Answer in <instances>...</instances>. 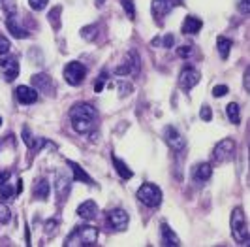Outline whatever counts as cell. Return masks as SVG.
Masks as SVG:
<instances>
[{
  "instance_id": "b9f144b4",
  "label": "cell",
  "mask_w": 250,
  "mask_h": 247,
  "mask_svg": "<svg viewBox=\"0 0 250 247\" xmlns=\"http://www.w3.org/2000/svg\"><path fill=\"white\" fill-rule=\"evenodd\" d=\"M55 226H57V221L45 222V232H47V234H49V232H53V230H55Z\"/></svg>"
},
{
  "instance_id": "6da1fadb",
  "label": "cell",
  "mask_w": 250,
  "mask_h": 247,
  "mask_svg": "<svg viewBox=\"0 0 250 247\" xmlns=\"http://www.w3.org/2000/svg\"><path fill=\"white\" fill-rule=\"evenodd\" d=\"M70 119H72V126H74L75 132L87 134L94 128L96 110L90 104H75L70 110Z\"/></svg>"
},
{
  "instance_id": "2e32d148",
  "label": "cell",
  "mask_w": 250,
  "mask_h": 247,
  "mask_svg": "<svg viewBox=\"0 0 250 247\" xmlns=\"http://www.w3.org/2000/svg\"><path fill=\"white\" fill-rule=\"evenodd\" d=\"M201 26H203L201 19L194 17V15H188L187 19H185V23H183V32L185 34H198L201 30Z\"/></svg>"
},
{
  "instance_id": "1f68e13d",
  "label": "cell",
  "mask_w": 250,
  "mask_h": 247,
  "mask_svg": "<svg viewBox=\"0 0 250 247\" xmlns=\"http://www.w3.org/2000/svg\"><path fill=\"white\" fill-rule=\"evenodd\" d=\"M47 2H49V0H28L30 8H32V10H36V12H40V10H43V8L47 6Z\"/></svg>"
},
{
  "instance_id": "4fadbf2b",
  "label": "cell",
  "mask_w": 250,
  "mask_h": 247,
  "mask_svg": "<svg viewBox=\"0 0 250 247\" xmlns=\"http://www.w3.org/2000/svg\"><path fill=\"white\" fill-rule=\"evenodd\" d=\"M6 28L12 32L13 38H19V40L28 38V32L17 23V13H15V15H6Z\"/></svg>"
},
{
  "instance_id": "f35d334b",
  "label": "cell",
  "mask_w": 250,
  "mask_h": 247,
  "mask_svg": "<svg viewBox=\"0 0 250 247\" xmlns=\"http://www.w3.org/2000/svg\"><path fill=\"white\" fill-rule=\"evenodd\" d=\"M175 44V38L171 36V34H167V36L164 38V48H171Z\"/></svg>"
},
{
  "instance_id": "44dd1931",
  "label": "cell",
  "mask_w": 250,
  "mask_h": 247,
  "mask_svg": "<svg viewBox=\"0 0 250 247\" xmlns=\"http://www.w3.org/2000/svg\"><path fill=\"white\" fill-rule=\"evenodd\" d=\"M130 59L132 61H125L123 66H119L117 70H115V74L119 75H128L134 68H136V64H138V57H136V53H130Z\"/></svg>"
},
{
  "instance_id": "836d02e7",
  "label": "cell",
  "mask_w": 250,
  "mask_h": 247,
  "mask_svg": "<svg viewBox=\"0 0 250 247\" xmlns=\"http://www.w3.org/2000/svg\"><path fill=\"white\" fill-rule=\"evenodd\" d=\"M228 95V87L226 85H214L213 87V97L214 99H220V97H224Z\"/></svg>"
},
{
  "instance_id": "f6af8a7d",
  "label": "cell",
  "mask_w": 250,
  "mask_h": 247,
  "mask_svg": "<svg viewBox=\"0 0 250 247\" xmlns=\"http://www.w3.org/2000/svg\"><path fill=\"white\" fill-rule=\"evenodd\" d=\"M0 124H2V117H0Z\"/></svg>"
},
{
  "instance_id": "5bb4252c",
  "label": "cell",
  "mask_w": 250,
  "mask_h": 247,
  "mask_svg": "<svg viewBox=\"0 0 250 247\" xmlns=\"http://www.w3.org/2000/svg\"><path fill=\"white\" fill-rule=\"evenodd\" d=\"M77 215H79L81 219H85V221L96 219V215H98V206H96V202H92V200L83 202V204L77 208Z\"/></svg>"
},
{
  "instance_id": "d6986e66",
  "label": "cell",
  "mask_w": 250,
  "mask_h": 247,
  "mask_svg": "<svg viewBox=\"0 0 250 247\" xmlns=\"http://www.w3.org/2000/svg\"><path fill=\"white\" fill-rule=\"evenodd\" d=\"M49 191H51V185L47 179H40L36 185H34V197L38 198V200H47V197H49Z\"/></svg>"
},
{
  "instance_id": "83f0119b",
  "label": "cell",
  "mask_w": 250,
  "mask_h": 247,
  "mask_svg": "<svg viewBox=\"0 0 250 247\" xmlns=\"http://www.w3.org/2000/svg\"><path fill=\"white\" fill-rule=\"evenodd\" d=\"M10 221H12V210L6 204H0V222L6 224V222Z\"/></svg>"
},
{
  "instance_id": "3957f363",
  "label": "cell",
  "mask_w": 250,
  "mask_h": 247,
  "mask_svg": "<svg viewBox=\"0 0 250 247\" xmlns=\"http://www.w3.org/2000/svg\"><path fill=\"white\" fill-rule=\"evenodd\" d=\"M138 200L147 208H158L162 204V191L154 183H145L138 189Z\"/></svg>"
},
{
  "instance_id": "ac0fdd59",
  "label": "cell",
  "mask_w": 250,
  "mask_h": 247,
  "mask_svg": "<svg viewBox=\"0 0 250 247\" xmlns=\"http://www.w3.org/2000/svg\"><path fill=\"white\" fill-rule=\"evenodd\" d=\"M68 166H72V170H74V179L75 181H85V183H88V185H94V181H92V177L88 175L79 164H75V162L68 161Z\"/></svg>"
},
{
  "instance_id": "d6a6232c",
  "label": "cell",
  "mask_w": 250,
  "mask_h": 247,
  "mask_svg": "<svg viewBox=\"0 0 250 247\" xmlns=\"http://www.w3.org/2000/svg\"><path fill=\"white\" fill-rule=\"evenodd\" d=\"M10 48H12L10 40H6V36H0V57L6 55V53L10 51Z\"/></svg>"
},
{
  "instance_id": "603a6c76",
  "label": "cell",
  "mask_w": 250,
  "mask_h": 247,
  "mask_svg": "<svg viewBox=\"0 0 250 247\" xmlns=\"http://www.w3.org/2000/svg\"><path fill=\"white\" fill-rule=\"evenodd\" d=\"M23 142H25L30 149H36V151L45 144L43 140H34V136H32V134H30V130H28V126L23 128Z\"/></svg>"
},
{
  "instance_id": "30bf717a",
  "label": "cell",
  "mask_w": 250,
  "mask_h": 247,
  "mask_svg": "<svg viewBox=\"0 0 250 247\" xmlns=\"http://www.w3.org/2000/svg\"><path fill=\"white\" fill-rule=\"evenodd\" d=\"M0 72L4 74V79L6 81H13L17 74H19V62L13 57H8V59H0Z\"/></svg>"
},
{
  "instance_id": "ab89813d",
  "label": "cell",
  "mask_w": 250,
  "mask_h": 247,
  "mask_svg": "<svg viewBox=\"0 0 250 247\" xmlns=\"http://www.w3.org/2000/svg\"><path fill=\"white\" fill-rule=\"evenodd\" d=\"M132 91V85L130 83H121V97H125Z\"/></svg>"
},
{
  "instance_id": "9c48e42d",
  "label": "cell",
  "mask_w": 250,
  "mask_h": 247,
  "mask_svg": "<svg viewBox=\"0 0 250 247\" xmlns=\"http://www.w3.org/2000/svg\"><path fill=\"white\" fill-rule=\"evenodd\" d=\"M164 140L173 151H183L185 149V138L177 132L175 126H166L164 128Z\"/></svg>"
},
{
  "instance_id": "52a82bcc",
  "label": "cell",
  "mask_w": 250,
  "mask_h": 247,
  "mask_svg": "<svg viewBox=\"0 0 250 247\" xmlns=\"http://www.w3.org/2000/svg\"><path fill=\"white\" fill-rule=\"evenodd\" d=\"M200 77L201 75L196 68L187 66V68H183V72L179 75V85H181V89H185V91H190V89H194V87L200 83Z\"/></svg>"
},
{
  "instance_id": "60d3db41",
  "label": "cell",
  "mask_w": 250,
  "mask_h": 247,
  "mask_svg": "<svg viewBox=\"0 0 250 247\" xmlns=\"http://www.w3.org/2000/svg\"><path fill=\"white\" fill-rule=\"evenodd\" d=\"M8 179H10V172H8V170H2V172H0V185L6 183Z\"/></svg>"
},
{
  "instance_id": "7402d4cb",
  "label": "cell",
  "mask_w": 250,
  "mask_h": 247,
  "mask_svg": "<svg viewBox=\"0 0 250 247\" xmlns=\"http://www.w3.org/2000/svg\"><path fill=\"white\" fill-rule=\"evenodd\" d=\"M216 48H218L220 57H222V59H228V55H229V51H231V40L226 36H220L216 40Z\"/></svg>"
},
{
  "instance_id": "7c38bea8",
  "label": "cell",
  "mask_w": 250,
  "mask_h": 247,
  "mask_svg": "<svg viewBox=\"0 0 250 247\" xmlns=\"http://www.w3.org/2000/svg\"><path fill=\"white\" fill-rule=\"evenodd\" d=\"M32 83H34V87H36V91L45 93V95H53V91H55V85H53L51 77L49 75H45V74L32 75Z\"/></svg>"
},
{
  "instance_id": "ffe728a7",
  "label": "cell",
  "mask_w": 250,
  "mask_h": 247,
  "mask_svg": "<svg viewBox=\"0 0 250 247\" xmlns=\"http://www.w3.org/2000/svg\"><path fill=\"white\" fill-rule=\"evenodd\" d=\"M113 164H115V170H117V173L123 177V179H130L134 173H132V170L128 168V164H126L125 161H121V159H117V157H113Z\"/></svg>"
},
{
  "instance_id": "d590c367",
  "label": "cell",
  "mask_w": 250,
  "mask_h": 247,
  "mask_svg": "<svg viewBox=\"0 0 250 247\" xmlns=\"http://www.w3.org/2000/svg\"><path fill=\"white\" fill-rule=\"evenodd\" d=\"M190 53H192V48H190V46H181V48L177 49V55H179V57H183V59L190 57Z\"/></svg>"
},
{
  "instance_id": "e575fe53",
  "label": "cell",
  "mask_w": 250,
  "mask_h": 247,
  "mask_svg": "<svg viewBox=\"0 0 250 247\" xmlns=\"http://www.w3.org/2000/svg\"><path fill=\"white\" fill-rule=\"evenodd\" d=\"M200 115H201V119H203V121H207V123L213 119V113H211V108H209V106H201Z\"/></svg>"
},
{
  "instance_id": "8992f818",
  "label": "cell",
  "mask_w": 250,
  "mask_h": 247,
  "mask_svg": "<svg viewBox=\"0 0 250 247\" xmlns=\"http://www.w3.org/2000/svg\"><path fill=\"white\" fill-rule=\"evenodd\" d=\"M233 153H235V142L231 138H226V140L216 144V148L213 151V157L216 162H226L233 157Z\"/></svg>"
},
{
  "instance_id": "9a60e30c",
  "label": "cell",
  "mask_w": 250,
  "mask_h": 247,
  "mask_svg": "<svg viewBox=\"0 0 250 247\" xmlns=\"http://www.w3.org/2000/svg\"><path fill=\"white\" fill-rule=\"evenodd\" d=\"M160 232H162V244L164 246H181V240H179V236L169 228V224H166L164 222L162 226H160Z\"/></svg>"
},
{
  "instance_id": "4dcf8cb0",
  "label": "cell",
  "mask_w": 250,
  "mask_h": 247,
  "mask_svg": "<svg viewBox=\"0 0 250 247\" xmlns=\"http://www.w3.org/2000/svg\"><path fill=\"white\" fill-rule=\"evenodd\" d=\"M59 13H61V8H59V6H57V8H55V10L49 13V23H53V26H55V28H59V26H61V21H59Z\"/></svg>"
},
{
  "instance_id": "ba28073f",
  "label": "cell",
  "mask_w": 250,
  "mask_h": 247,
  "mask_svg": "<svg viewBox=\"0 0 250 247\" xmlns=\"http://www.w3.org/2000/svg\"><path fill=\"white\" fill-rule=\"evenodd\" d=\"M128 221H130V217H128V213L125 210H111L107 213V222H109V226H111L113 230H117V232L126 230Z\"/></svg>"
},
{
  "instance_id": "484cf974",
  "label": "cell",
  "mask_w": 250,
  "mask_h": 247,
  "mask_svg": "<svg viewBox=\"0 0 250 247\" xmlns=\"http://www.w3.org/2000/svg\"><path fill=\"white\" fill-rule=\"evenodd\" d=\"M2 10H4V15H15L17 13L15 0H2Z\"/></svg>"
},
{
  "instance_id": "277c9868",
  "label": "cell",
  "mask_w": 250,
  "mask_h": 247,
  "mask_svg": "<svg viewBox=\"0 0 250 247\" xmlns=\"http://www.w3.org/2000/svg\"><path fill=\"white\" fill-rule=\"evenodd\" d=\"M231 234H233L237 244L249 242V226H247L243 208H235L233 213H231Z\"/></svg>"
},
{
  "instance_id": "f546056e",
  "label": "cell",
  "mask_w": 250,
  "mask_h": 247,
  "mask_svg": "<svg viewBox=\"0 0 250 247\" xmlns=\"http://www.w3.org/2000/svg\"><path fill=\"white\" fill-rule=\"evenodd\" d=\"M121 2H123V8L126 10L128 17H130V19H134V15H136V10H134V0H121Z\"/></svg>"
},
{
  "instance_id": "8d00e7d4",
  "label": "cell",
  "mask_w": 250,
  "mask_h": 247,
  "mask_svg": "<svg viewBox=\"0 0 250 247\" xmlns=\"http://www.w3.org/2000/svg\"><path fill=\"white\" fill-rule=\"evenodd\" d=\"M104 81H105V72H104V74L98 77V81L94 83V91H96V93H100L102 89H104Z\"/></svg>"
},
{
  "instance_id": "7bdbcfd3",
  "label": "cell",
  "mask_w": 250,
  "mask_h": 247,
  "mask_svg": "<svg viewBox=\"0 0 250 247\" xmlns=\"http://www.w3.org/2000/svg\"><path fill=\"white\" fill-rule=\"evenodd\" d=\"M21 191H23V181L19 179V181H17V191H15V193H21Z\"/></svg>"
},
{
  "instance_id": "74e56055",
  "label": "cell",
  "mask_w": 250,
  "mask_h": 247,
  "mask_svg": "<svg viewBox=\"0 0 250 247\" xmlns=\"http://www.w3.org/2000/svg\"><path fill=\"white\" fill-rule=\"evenodd\" d=\"M239 10L245 13V15H249L250 13V6H249V0H241V4H239Z\"/></svg>"
},
{
  "instance_id": "d4e9b609",
  "label": "cell",
  "mask_w": 250,
  "mask_h": 247,
  "mask_svg": "<svg viewBox=\"0 0 250 247\" xmlns=\"http://www.w3.org/2000/svg\"><path fill=\"white\" fill-rule=\"evenodd\" d=\"M68 187H70V179L66 175H59L57 177V193H59V197H64V191L68 193Z\"/></svg>"
},
{
  "instance_id": "8fae6325",
  "label": "cell",
  "mask_w": 250,
  "mask_h": 247,
  "mask_svg": "<svg viewBox=\"0 0 250 247\" xmlns=\"http://www.w3.org/2000/svg\"><path fill=\"white\" fill-rule=\"evenodd\" d=\"M15 97H17V100H19L21 104L30 106V104H34L38 100V93H36V89H32V87L21 85L15 89Z\"/></svg>"
},
{
  "instance_id": "5b68a950",
  "label": "cell",
  "mask_w": 250,
  "mask_h": 247,
  "mask_svg": "<svg viewBox=\"0 0 250 247\" xmlns=\"http://www.w3.org/2000/svg\"><path fill=\"white\" fill-rule=\"evenodd\" d=\"M85 77H87V68H85V64H81V62H77V61H72L64 66V79H66V83L77 87L85 81Z\"/></svg>"
},
{
  "instance_id": "7a4b0ae2",
  "label": "cell",
  "mask_w": 250,
  "mask_h": 247,
  "mask_svg": "<svg viewBox=\"0 0 250 247\" xmlns=\"http://www.w3.org/2000/svg\"><path fill=\"white\" fill-rule=\"evenodd\" d=\"M98 242V228L92 226V224H83V226H77L74 228L70 236L66 238V247H75V246H96Z\"/></svg>"
},
{
  "instance_id": "cb8c5ba5",
  "label": "cell",
  "mask_w": 250,
  "mask_h": 247,
  "mask_svg": "<svg viewBox=\"0 0 250 247\" xmlns=\"http://www.w3.org/2000/svg\"><path fill=\"white\" fill-rule=\"evenodd\" d=\"M226 113H228V119H229L231 123L239 124V121H241V113H239V106L235 104V102H231V104L226 106Z\"/></svg>"
},
{
  "instance_id": "ee69618b",
  "label": "cell",
  "mask_w": 250,
  "mask_h": 247,
  "mask_svg": "<svg viewBox=\"0 0 250 247\" xmlns=\"http://www.w3.org/2000/svg\"><path fill=\"white\" fill-rule=\"evenodd\" d=\"M245 87H247V91H249V68H247V74H245Z\"/></svg>"
},
{
  "instance_id": "f1b7e54d",
  "label": "cell",
  "mask_w": 250,
  "mask_h": 247,
  "mask_svg": "<svg viewBox=\"0 0 250 247\" xmlns=\"http://www.w3.org/2000/svg\"><path fill=\"white\" fill-rule=\"evenodd\" d=\"M0 197H2V198H12V197H15V191H13L12 185H10L8 181L0 185Z\"/></svg>"
},
{
  "instance_id": "e0dca14e",
  "label": "cell",
  "mask_w": 250,
  "mask_h": 247,
  "mask_svg": "<svg viewBox=\"0 0 250 247\" xmlns=\"http://www.w3.org/2000/svg\"><path fill=\"white\" fill-rule=\"evenodd\" d=\"M211 175H213V168H211L209 162H201L194 168V179L196 181H207Z\"/></svg>"
},
{
  "instance_id": "4316f807",
  "label": "cell",
  "mask_w": 250,
  "mask_h": 247,
  "mask_svg": "<svg viewBox=\"0 0 250 247\" xmlns=\"http://www.w3.org/2000/svg\"><path fill=\"white\" fill-rule=\"evenodd\" d=\"M152 10H154L156 15H164L167 10H171V4H169V2H166V0H160V2H154Z\"/></svg>"
}]
</instances>
